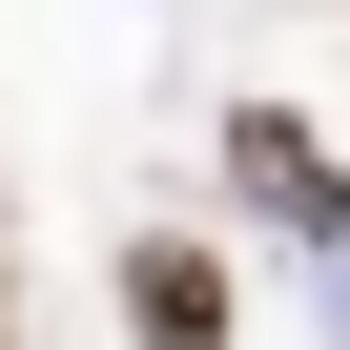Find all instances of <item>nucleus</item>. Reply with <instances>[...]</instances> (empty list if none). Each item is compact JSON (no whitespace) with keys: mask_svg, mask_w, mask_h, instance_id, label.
Returning <instances> with one entry per match:
<instances>
[{"mask_svg":"<svg viewBox=\"0 0 350 350\" xmlns=\"http://www.w3.org/2000/svg\"><path fill=\"white\" fill-rule=\"evenodd\" d=\"M227 186H247L268 227H350V186H329V144H309L288 103H247V124H227Z\"/></svg>","mask_w":350,"mask_h":350,"instance_id":"2","label":"nucleus"},{"mask_svg":"<svg viewBox=\"0 0 350 350\" xmlns=\"http://www.w3.org/2000/svg\"><path fill=\"white\" fill-rule=\"evenodd\" d=\"M124 329H144V350H227V247L144 227V247H124Z\"/></svg>","mask_w":350,"mask_h":350,"instance_id":"1","label":"nucleus"}]
</instances>
